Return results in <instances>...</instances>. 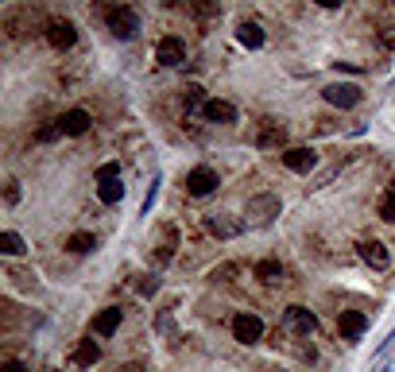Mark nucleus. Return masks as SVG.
Returning <instances> with one entry per match:
<instances>
[{
  "instance_id": "22",
  "label": "nucleus",
  "mask_w": 395,
  "mask_h": 372,
  "mask_svg": "<svg viewBox=\"0 0 395 372\" xmlns=\"http://www.w3.org/2000/svg\"><path fill=\"white\" fill-rule=\"evenodd\" d=\"M66 248L78 252V256H86V252H93V248H97V237L93 233H74L70 241H66Z\"/></svg>"
},
{
  "instance_id": "17",
  "label": "nucleus",
  "mask_w": 395,
  "mask_h": 372,
  "mask_svg": "<svg viewBox=\"0 0 395 372\" xmlns=\"http://www.w3.org/2000/svg\"><path fill=\"white\" fill-rule=\"evenodd\" d=\"M202 113H205V120H213V124H236V109L229 101H217V97H213Z\"/></svg>"
},
{
  "instance_id": "27",
  "label": "nucleus",
  "mask_w": 395,
  "mask_h": 372,
  "mask_svg": "<svg viewBox=\"0 0 395 372\" xmlns=\"http://www.w3.org/2000/svg\"><path fill=\"white\" fill-rule=\"evenodd\" d=\"M155 194H159V175H155V183H151V186H147V198H144V205H139V213H144V218H147V213H151V205H155Z\"/></svg>"
},
{
  "instance_id": "25",
  "label": "nucleus",
  "mask_w": 395,
  "mask_h": 372,
  "mask_svg": "<svg viewBox=\"0 0 395 372\" xmlns=\"http://www.w3.org/2000/svg\"><path fill=\"white\" fill-rule=\"evenodd\" d=\"M113 179H120V163H117V159L97 167V186H101V183H113Z\"/></svg>"
},
{
  "instance_id": "15",
  "label": "nucleus",
  "mask_w": 395,
  "mask_h": 372,
  "mask_svg": "<svg viewBox=\"0 0 395 372\" xmlns=\"http://www.w3.org/2000/svg\"><path fill=\"white\" fill-rule=\"evenodd\" d=\"M357 248H360V260H365V264H372L376 271H384V268H388V248H384L380 241H360Z\"/></svg>"
},
{
  "instance_id": "26",
  "label": "nucleus",
  "mask_w": 395,
  "mask_h": 372,
  "mask_svg": "<svg viewBox=\"0 0 395 372\" xmlns=\"http://www.w3.org/2000/svg\"><path fill=\"white\" fill-rule=\"evenodd\" d=\"M136 291H139V295H155V291H159V276H139Z\"/></svg>"
},
{
  "instance_id": "28",
  "label": "nucleus",
  "mask_w": 395,
  "mask_h": 372,
  "mask_svg": "<svg viewBox=\"0 0 395 372\" xmlns=\"http://www.w3.org/2000/svg\"><path fill=\"white\" fill-rule=\"evenodd\" d=\"M4 202H8V205L20 202V183H16V179H8V183H4Z\"/></svg>"
},
{
  "instance_id": "3",
  "label": "nucleus",
  "mask_w": 395,
  "mask_h": 372,
  "mask_svg": "<svg viewBox=\"0 0 395 372\" xmlns=\"http://www.w3.org/2000/svg\"><path fill=\"white\" fill-rule=\"evenodd\" d=\"M155 62L159 66H183L186 62V43L178 35H163L155 43Z\"/></svg>"
},
{
  "instance_id": "30",
  "label": "nucleus",
  "mask_w": 395,
  "mask_h": 372,
  "mask_svg": "<svg viewBox=\"0 0 395 372\" xmlns=\"http://www.w3.org/2000/svg\"><path fill=\"white\" fill-rule=\"evenodd\" d=\"M62 136V128L55 124V128H39V144H51V140H59Z\"/></svg>"
},
{
  "instance_id": "4",
  "label": "nucleus",
  "mask_w": 395,
  "mask_h": 372,
  "mask_svg": "<svg viewBox=\"0 0 395 372\" xmlns=\"http://www.w3.org/2000/svg\"><path fill=\"white\" fill-rule=\"evenodd\" d=\"M233 337H236L241 345H256L260 337H263L260 314H236V318H233Z\"/></svg>"
},
{
  "instance_id": "33",
  "label": "nucleus",
  "mask_w": 395,
  "mask_h": 372,
  "mask_svg": "<svg viewBox=\"0 0 395 372\" xmlns=\"http://www.w3.org/2000/svg\"><path fill=\"white\" fill-rule=\"evenodd\" d=\"M333 66H337V70H345V74H360L357 62H333Z\"/></svg>"
},
{
  "instance_id": "7",
  "label": "nucleus",
  "mask_w": 395,
  "mask_h": 372,
  "mask_svg": "<svg viewBox=\"0 0 395 372\" xmlns=\"http://www.w3.org/2000/svg\"><path fill=\"white\" fill-rule=\"evenodd\" d=\"M221 183H217V171L213 167H194L190 175H186V190H190L194 198H205V194H213Z\"/></svg>"
},
{
  "instance_id": "12",
  "label": "nucleus",
  "mask_w": 395,
  "mask_h": 372,
  "mask_svg": "<svg viewBox=\"0 0 395 372\" xmlns=\"http://www.w3.org/2000/svg\"><path fill=\"white\" fill-rule=\"evenodd\" d=\"M287 326L294 329V334H302V337H310L318 329V318L310 314L307 307H287Z\"/></svg>"
},
{
  "instance_id": "29",
  "label": "nucleus",
  "mask_w": 395,
  "mask_h": 372,
  "mask_svg": "<svg viewBox=\"0 0 395 372\" xmlns=\"http://www.w3.org/2000/svg\"><path fill=\"white\" fill-rule=\"evenodd\" d=\"M236 271H241V268H236V264H225V268H217V271H213L210 279H221V283H229V279H233Z\"/></svg>"
},
{
  "instance_id": "23",
  "label": "nucleus",
  "mask_w": 395,
  "mask_h": 372,
  "mask_svg": "<svg viewBox=\"0 0 395 372\" xmlns=\"http://www.w3.org/2000/svg\"><path fill=\"white\" fill-rule=\"evenodd\" d=\"M0 252H4V256H23V237L12 233V229L0 233Z\"/></svg>"
},
{
  "instance_id": "32",
  "label": "nucleus",
  "mask_w": 395,
  "mask_h": 372,
  "mask_svg": "<svg viewBox=\"0 0 395 372\" xmlns=\"http://www.w3.org/2000/svg\"><path fill=\"white\" fill-rule=\"evenodd\" d=\"M0 372H28V365H23V361H4Z\"/></svg>"
},
{
  "instance_id": "9",
  "label": "nucleus",
  "mask_w": 395,
  "mask_h": 372,
  "mask_svg": "<svg viewBox=\"0 0 395 372\" xmlns=\"http://www.w3.org/2000/svg\"><path fill=\"white\" fill-rule=\"evenodd\" d=\"M120 322H125V310H120V307H105V310L93 318V334H97V337H113V334L120 329Z\"/></svg>"
},
{
  "instance_id": "21",
  "label": "nucleus",
  "mask_w": 395,
  "mask_h": 372,
  "mask_svg": "<svg viewBox=\"0 0 395 372\" xmlns=\"http://www.w3.org/2000/svg\"><path fill=\"white\" fill-rule=\"evenodd\" d=\"M183 105H186V113L205 109V105H210V101H205V89H202V86H186V89H183Z\"/></svg>"
},
{
  "instance_id": "8",
  "label": "nucleus",
  "mask_w": 395,
  "mask_h": 372,
  "mask_svg": "<svg viewBox=\"0 0 395 372\" xmlns=\"http://www.w3.org/2000/svg\"><path fill=\"white\" fill-rule=\"evenodd\" d=\"M322 97L329 105H337V109H357L360 105V89L357 86H345V81H337V86H326Z\"/></svg>"
},
{
  "instance_id": "16",
  "label": "nucleus",
  "mask_w": 395,
  "mask_h": 372,
  "mask_svg": "<svg viewBox=\"0 0 395 372\" xmlns=\"http://www.w3.org/2000/svg\"><path fill=\"white\" fill-rule=\"evenodd\" d=\"M97 361H101V345H97L93 337H86V342L74 345V365L89 368V365H97Z\"/></svg>"
},
{
  "instance_id": "10",
  "label": "nucleus",
  "mask_w": 395,
  "mask_h": 372,
  "mask_svg": "<svg viewBox=\"0 0 395 372\" xmlns=\"http://www.w3.org/2000/svg\"><path fill=\"white\" fill-rule=\"evenodd\" d=\"M89 124H93V117L86 109H70V113H62L59 128H62V136H86Z\"/></svg>"
},
{
  "instance_id": "20",
  "label": "nucleus",
  "mask_w": 395,
  "mask_h": 372,
  "mask_svg": "<svg viewBox=\"0 0 395 372\" xmlns=\"http://www.w3.org/2000/svg\"><path fill=\"white\" fill-rule=\"evenodd\" d=\"M125 183H120V179H113V183H101L97 186V194H101V202L105 205H117V202H125Z\"/></svg>"
},
{
  "instance_id": "1",
  "label": "nucleus",
  "mask_w": 395,
  "mask_h": 372,
  "mask_svg": "<svg viewBox=\"0 0 395 372\" xmlns=\"http://www.w3.org/2000/svg\"><path fill=\"white\" fill-rule=\"evenodd\" d=\"M279 210H283L279 194H252L248 205H244V218H248L252 225H271V221L279 218Z\"/></svg>"
},
{
  "instance_id": "31",
  "label": "nucleus",
  "mask_w": 395,
  "mask_h": 372,
  "mask_svg": "<svg viewBox=\"0 0 395 372\" xmlns=\"http://www.w3.org/2000/svg\"><path fill=\"white\" fill-rule=\"evenodd\" d=\"M376 357H380V361H391V357H395V329H391L388 345H384V349H380V353H376Z\"/></svg>"
},
{
  "instance_id": "2",
  "label": "nucleus",
  "mask_w": 395,
  "mask_h": 372,
  "mask_svg": "<svg viewBox=\"0 0 395 372\" xmlns=\"http://www.w3.org/2000/svg\"><path fill=\"white\" fill-rule=\"evenodd\" d=\"M105 20H109V31L117 39H136L139 35V12H136V8H128V4L109 8V12H105Z\"/></svg>"
},
{
  "instance_id": "14",
  "label": "nucleus",
  "mask_w": 395,
  "mask_h": 372,
  "mask_svg": "<svg viewBox=\"0 0 395 372\" xmlns=\"http://www.w3.org/2000/svg\"><path fill=\"white\" fill-rule=\"evenodd\" d=\"M337 329H341V337H360L368 329V318L360 310H341V318H337Z\"/></svg>"
},
{
  "instance_id": "24",
  "label": "nucleus",
  "mask_w": 395,
  "mask_h": 372,
  "mask_svg": "<svg viewBox=\"0 0 395 372\" xmlns=\"http://www.w3.org/2000/svg\"><path fill=\"white\" fill-rule=\"evenodd\" d=\"M380 218L384 221H395V183L384 190V198H380Z\"/></svg>"
},
{
  "instance_id": "34",
  "label": "nucleus",
  "mask_w": 395,
  "mask_h": 372,
  "mask_svg": "<svg viewBox=\"0 0 395 372\" xmlns=\"http://www.w3.org/2000/svg\"><path fill=\"white\" fill-rule=\"evenodd\" d=\"M120 372H147V368L139 365V361H132V365H120Z\"/></svg>"
},
{
  "instance_id": "6",
  "label": "nucleus",
  "mask_w": 395,
  "mask_h": 372,
  "mask_svg": "<svg viewBox=\"0 0 395 372\" xmlns=\"http://www.w3.org/2000/svg\"><path fill=\"white\" fill-rule=\"evenodd\" d=\"M314 163H318V152H314V147H287V152H283V167L294 171V175H310V171H314Z\"/></svg>"
},
{
  "instance_id": "18",
  "label": "nucleus",
  "mask_w": 395,
  "mask_h": 372,
  "mask_svg": "<svg viewBox=\"0 0 395 372\" xmlns=\"http://www.w3.org/2000/svg\"><path fill=\"white\" fill-rule=\"evenodd\" d=\"M236 39H241V47H248V51H260V47H263V28L244 20L241 28H236Z\"/></svg>"
},
{
  "instance_id": "19",
  "label": "nucleus",
  "mask_w": 395,
  "mask_h": 372,
  "mask_svg": "<svg viewBox=\"0 0 395 372\" xmlns=\"http://www.w3.org/2000/svg\"><path fill=\"white\" fill-rule=\"evenodd\" d=\"M252 276H256L260 283H279V279H283V264L279 260H260L256 268H252Z\"/></svg>"
},
{
  "instance_id": "11",
  "label": "nucleus",
  "mask_w": 395,
  "mask_h": 372,
  "mask_svg": "<svg viewBox=\"0 0 395 372\" xmlns=\"http://www.w3.org/2000/svg\"><path fill=\"white\" fill-rule=\"evenodd\" d=\"M256 144H260V147H283V144H287V128H283L279 120H260Z\"/></svg>"
},
{
  "instance_id": "13",
  "label": "nucleus",
  "mask_w": 395,
  "mask_h": 372,
  "mask_svg": "<svg viewBox=\"0 0 395 372\" xmlns=\"http://www.w3.org/2000/svg\"><path fill=\"white\" fill-rule=\"evenodd\" d=\"M205 229H210V233L213 237H225V241H229V237H241V221H233V218H229V213H210V218H205Z\"/></svg>"
},
{
  "instance_id": "5",
  "label": "nucleus",
  "mask_w": 395,
  "mask_h": 372,
  "mask_svg": "<svg viewBox=\"0 0 395 372\" xmlns=\"http://www.w3.org/2000/svg\"><path fill=\"white\" fill-rule=\"evenodd\" d=\"M47 43H51L55 51H70V47L78 43V28H74L70 20H51L47 23Z\"/></svg>"
},
{
  "instance_id": "35",
  "label": "nucleus",
  "mask_w": 395,
  "mask_h": 372,
  "mask_svg": "<svg viewBox=\"0 0 395 372\" xmlns=\"http://www.w3.org/2000/svg\"><path fill=\"white\" fill-rule=\"evenodd\" d=\"M380 372H391V368H380Z\"/></svg>"
}]
</instances>
